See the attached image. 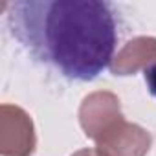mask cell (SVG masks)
<instances>
[{
    "label": "cell",
    "instance_id": "5",
    "mask_svg": "<svg viewBox=\"0 0 156 156\" xmlns=\"http://www.w3.org/2000/svg\"><path fill=\"white\" fill-rule=\"evenodd\" d=\"M75 156H96L92 151H81V152H77Z\"/></svg>",
    "mask_w": 156,
    "mask_h": 156
},
{
    "label": "cell",
    "instance_id": "2",
    "mask_svg": "<svg viewBox=\"0 0 156 156\" xmlns=\"http://www.w3.org/2000/svg\"><path fill=\"white\" fill-rule=\"evenodd\" d=\"M81 125L87 136L98 141L99 156H143L149 151L151 136L119 114L118 99L112 94H94L81 107Z\"/></svg>",
    "mask_w": 156,
    "mask_h": 156
},
{
    "label": "cell",
    "instance_id": "4",
    "mask_svg": "<svg viewBox=\"0 0 156 156\" xmlns=\"http://www.w3.org/2000/svg\"><path fill=\"white\" fill-rule=\"evenodd\" d=\"M145 83H147L149 92L156 98V62L145 68Z\"/></svg>",
    "mask_w": 156,
    "mask_h": 156
},
{
    "label": "cell",
    "instance_id": "3",
    "mask_svg": "<svg viewBox=\"0 0 156 156\" xmlns=\"http://www.w3.org/2000/svg\"><path fill=\"white\" fill-rule=\"evenodd\" d=\"M156 59V39L151 37H138L130 41L116 57L112 64V72L116 75H127L130 72H136L145 62Z\"/></svg>",
    "mask_w": 156,
    "mask_h": 156
},
{
    "label": "cell",
    "instance_id": "1",
    "mask_svg": "<svg viewBox=\"0 0 156 156\" xmlns=\"http://www.w3.org/2000/svg\"><path fill=\"white\" fill-rule=\"evenodd\" d=\"M11 35L42 64L73 81H92L112 62L118 17L101 0H19L9 4Z\"/></svg>",
    "mask_w": 156,
    "mask_h": 156
}]
</instances>
